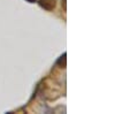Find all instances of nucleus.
<instances>
[{
    "label": "nucleus",
    "mask_w": 129,
    "mask_h": 114,
    "mask_svg": "<svg viewBox=\"0 0 129 114\" xmlns=\"http://www.w3.org/2000/svg\"><path fill=\"white\" fill-rule=\"evenodd\" d=\"M39 5L46 11H52L55 6V0H39Z\"/></svg>",
    "instance_id": "obj_1"
},
{
    "label": "nucleus",
    "mask_w": 129,
    "mask_h": 114,
    "mask_svg": "<svg viewBox=\"0 0 129 114\" xmlns=\"http://www.w3.org/2000/svg\"><path fill=\"white\" fill-rule=\"evenodd\" d=\"M28 1H29V3H34V1H35V0H28Z\"/></svg>",
    "instance_id": "obj_2"
}]
</instances>
